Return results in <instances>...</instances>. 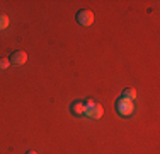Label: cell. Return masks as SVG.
Segmentation results:
<instances>
[{
  "instance_id": "cell-3",
  "label": "cell",
  "mask_w": 160,
  "mask_h": 154,
  "mask_svg": "<svg viewBox=\"0 0 160 154\" xmlns=\"http://www.w3.org/2000/svg\"><path fill=\"white\" fill-rule=\"evenodd\" d=\"M77 22L82 26H90L94 22V14L90 10H80L77 12Z\"/></svg>"
},
{
  "instance_id": "cell-8",
  "label": "cell",
  "mask_w": 160,
  "mask_h": 154,
  "mask_svg": "<svg viewBox=\"0 0 160 154\" xmlns=\"http://www.w3.org/2000/svg\"><path fill=\"white\" fill-rule=\"evenodd\" d=\"M9 65H10V60H7V58H3V57H0V69H2V70L9 69Z\"/></svg>"
},
{
  "instance_id": "cell-5",
  "label": "cell",
  "mask_w": 160,
  "mask_h": 154,
  "mask_svg": "<svg viewBox=\"0 0 160 154\" xmlns=\"http://www.w3.org/2000/svg\"><path fill=\"white\" fill-rule=\"evenodd\" d=\"M26 62H28L26 52H14L10 55V63H14V65H24Z\"/></svg>"
},
{
  "instance_id": "cell-4",
  "label": "cell",
  "mask_w": 160,
  "mask_h": 154,
  "mask_svg": "<svg viewBox=\"0 0 160 154\" xmlns=\"http://www.w3.org/2000/svg\"><path fill=\"white\" fill-rule=\"evenodd\" d=\"M70 111L75 115V117H82L83 113H85V99H78V101H73L70 105Z\"/></svg>"
},
{
  "instance_id": "cell-9",
  "label": "cell",
  "mask_w": 160,
  "mask_h": 154,
  "mask_svg": "<svg viewBox=\"0 0 160 154\" xmlns=\"http://www.w3.org/2000/svg\"><path fill=\"white\" fill-rule=\"evenodd\" d=\"M26 154H38V152H36V151H28Z\"/></svg>"
},
{
  "instance_id": "cell-1",
  "label": "cell",
  "mask_w": 160,
  "mask_h": 154,
  "mask_svg": "<svg viewBox=\"0 0 160 154\" xmlns=\"http://www.w3.org/2000/svg\"><path fill=\"white\" fill-rule=\"evenodd\" d=\"M85 117L89 118H96V120H99V118L102 117V106L99 105V103L92 101V99H85Z\"/></svg>"
},
{
  "instance_id": "cell-2",
  "label": "cell",
  "mask_w": 160,
  "mask_h": 154,
  "mask_svg": "<svg viewBox=\"0 0 160 154\" xmlns=\"http://www.w3.org/2000/svg\"><path fill=\"white\" fill-rule=\"evenodd\" d=\"M116 111L121 117H129L135 111V101H126V99L119 98L116 101Z\"/></svg>"
},
{
  "instance_id": "cell-7",
  "label": "cell",
  "mask_w": 160,
  "mask_h": 154,
  "mask_svg": "<svg viewBox=\"0 0 160 154\" xmlns=\"http://www.w3.org/2000/svg\"><path fill=\"white\" fill-rule=\"evenodd\" d=\"M9 26V17L3 14H0V29H5Z\"/></svg>"
},
{
  "instance_id": "cell-6",
  "label": "cell",
  "mask_w": 160,
  "mask_h": 154,
  "mask_svg": "<svg viewBox=\"0 0 160 154\" xmlns=\"http://www.w3.org/2000/svg\"><path fill=\"white\" fill-rule=\"evenodd\" d=\"M121 98L126 99V101H135L136 99V91L131 89V87H126V89L123 91V94H121Z\"/></svg>"
}]
</instances>
